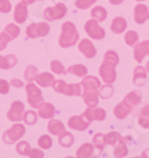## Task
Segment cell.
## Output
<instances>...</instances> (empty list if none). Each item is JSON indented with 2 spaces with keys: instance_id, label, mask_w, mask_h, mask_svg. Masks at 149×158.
<instances>
[{
  "instance_id": "cell-1",
  "label": "cell",
  "mask_w": 149,
  "mask_h": 158,
  "mask_svg": "<svg viewBox=\"0 0 149 158\" xmlns=\"http://www.w3.org/2000/svg\"><path fill=\"white\" fill-rule=\"evenodd\" d=\"M81 88H82V99L88 107H97L99 103V88H100V81L95 76H85L81 81Z\"/></svg>"
},
{
  "instance_id": "cell-2",
  "label": "cell",
  "mask_w": 149,
  "mask_h": 158,
  "mask_svg": "<svg viewBox=\"0 0 149 158\" xmlns=\"http://www.w3.org/2000/svg\"><path fill=\"white\" fill-rule=\"evenodd\" d=\"M61 30H62V32H61V36L59 40L60 47L63 49L74 47L79 40V32L75 27V25L72 22H66L62 24Z\"/></svg>"
},
{
  "instance_id": "cell-3",
  "label": "cell",
  "mask_w": 149,
  "mask_h": 158,
  "mask_svg": "<svg viewBox=\"0 0 149 158\" xmlns=\"http://www.w3.org/2000/svg\"><path fill=\"white\" fill-rule=\"evenodd\" d=\"M25 90H26V99H28L29 105L31 106L32 108H37L38 110L44 102L41 89L35 83L28 82V85L25 86Z\"/></svg>"
},
{
  "instance_id": "cell-4",
  "label": "cell",
  "mask_w": 149,
  "mask_h": 158,
  "mask_svg": "<svg viewBox=\"0 0 149 158\" xmlns=\"http://www.w3.org/2000/svg\"><path fill=\"white\" fill-rule=\"evenodd\" d=\"M99 75L102 76V80L105 83L112 85L117 79V73H116V64H113L110 61L104 60L102 65L99 68Z\"/></svg>"
},
{
  "instance_id": "cell-5",
  "label": "cell",
  "mask_w": 149,
  "mask_h": 158,
  "mask_svg": "<svg viewBox=\"0 0 149 158\" xmlns=\"http://www.w3.org/2000/svg\"><path fill=\"white\" fill-rule=\"evenodd\" d=\"M25 135V127L22 124H15L11 128L6 130L2 135V140L5 144H13L17 143Z\"/></svg>"
},
{
  "instance_id": "cell-6",
  "label": "cell",
  "mask_w": 149,
  "mask_h": 158,
  "mask_svg": "<svg viewBox=\"0 0 149 158\" xmlns=\"http://www.w3.org/2000/svg\"><path fill=\"white\" fill-rule=\"evenodd\" d=\"M50 31V26L48 23H32L30 24L26 30H25V33L29 38H38V37H44L47 36Z\"/></svg>"
},
{
  "instance_id": "cell-7",
  "label": "cell",
  "mask_w": 149,
  "mask_h": 158,
  "mask_svg": "<svg viewBox=\"0 0 149 158\" xmlns=\"http://www.w3.org/2000/svg\"><path fill=\"white\" fill-rule=\"evenodd\" d=\"M66 15H67V7L62 2L56 4L53 7H47L43 12L44 19H47L48 22H54V20L62 19Z\"/></svg>"
},
{
  "instance_id": "cell-8",
  "label": "cell",
  "mask_w": 149,
  "mask_h": 158,
  "mask_svg": "<svg viewBox=\"0 0 149 158\" xmlns=\"http://www.w3.org/2000/svg\"><path fill=\"white\" fill-rule=\"evenodd\" d=\"M84 30L86 31V33L93 40H100L105 37V30L99 25V22H97L95 19H90L87 20Z\"/></svg>"
},
{
  "instance_id": "cell-9",
  "label": "cell",
  "mask_w": 149,
  "mask_h": 158,
  "mask_svg": "<svg viewBox=\"0 0 149 158\" xmlns=\"http://www.w3.org/2000/svg\"><path fill=\"white\" fill-rule=\"evenodd\" d=\"M24 112H25L24 103L22 101H13L11 105V108L7 112V119L15 123H19L23 119Z\"/></svg>"
},
{
  "instance_id": "cell-10",
  "label": "cell",
  "mask_w": 149,
  "mask_h": 158,
  "mask_svg": "<svg viewBox=\"0 0 149 158\" xmlns=\"http://www.w3.org/2000/svg\"><path fill=\"white\" fill-rule=\"evenodd\" d=\"M84 118L86 119L88 123L91 121H102L106 118V112L103 108H97V107H88L86 111L81 114Z\"/></svg>"
},
{
  "instance_id": "cell-11",
  "label": "cell",
  "mask_w": 149,
  "mask_h": 158,
  "mask_svg": "<svg viewBox=\"0 0 149 158\" xmlns=\"http://www.w3.org/2000/svg\"><path fill=\"white\" fill-rule=\"evenodd\" d=\"M149 55V40H143L134 48V58L137 63H141L143 58Z\"/></svg>"
},
{
  "instance_id": "cell-12",
  "label": "cell",
  "mask_w": 149,
  "mask_h": 158,
  "mask_svg": "<svg viewBox=\"0 0 149 158\" xmlns=\"http://www.w3.org/2000/svg\"><path fill=\"white\" fill-rule=\"evenodd\" d=\"M134 19L137 24H144L149 19V8L148 6L138 4L134 10Z\"/></svg>"
},
{
  "instance_id": "cell-13",
  "label": "cell",
  "mask_w": 149,
  "mask_h": 158,
  "mask_svg": "<svg viewBox=\"0 0 149 158\" xmlns=\"http://www.w3.org/2000/svg\"><path fill=\"white\" fill-rule=\"evenodd\" d=\"M79 50H80V52L85 56V57H87V58H93V57H95V55H97V50H95V48H94L93 43L90 40H87V38L82 40L79 43Z\"/></svg>"
},
{
  "instance_id": "cell-14",
  "label": "cell",
  "mask_w": 149,
  "mask_h": 158,
  "mask_svg": "<svg viewBox=\"0 0 149 158\" xmlns=\"http://www.w3.org/2000/svg\"><path fill=\"white\" fill-rule=\"evenodd\" d=\"M68 126L71 127L72 130L85 131L90 126V123L82 115H74V117L69 118V120H68Z\"/></svg>"
},
{
  "instance_id": "cell-15",
  "label": "cell",
  "mask_w": 149,
  "mask_h": 158,
  "mask_svg": "<svg viewBox=\"0 0 149 158\" xmlns=\"http://www.w3.org/2000/svg\"><path fill=\"white\" fill-rule=\"evenodd\" d=\"M147 69L142 65H137L134 70V77H133V83L135 86L142 87L146 82H147Z\"/></svg>"
},
{
  "instance_id": "cell-16",
  "label": "cell",
  "mask_w": 149,
  "mask_h": 158,
  "mask_svg": "<svg viewBox=\"0 0 149 158\" xmlns=\"http://www.w3.org/2000/svg\"><path fill=\"white\" fill-rule=\"evenodd\" d=\"M131 110H133V107H131L129 103H126L124 100H122V101L115 107L113 114H115V117H116L117 119L123 120V119H125L126 117L130 114Z\"/></svg>"
},
{
  "instance_id": "cell-17",
  "label": "cell",
  "mask_w": 149,
  "mask_h": 158,
  "mask_svg": "<svg viewBox=\"0 0 149 158\" xmlns=\"http://www.w3.org/2000/svg\"><path fill=\"white\" fill-rule=\"evenodd\" d=\"M28 5L24 4L23 1H20L19 4H17L16 8H15V13H13V18L16 20V23L23 24L26 18H28Z\"/></svg>"
},
{
  "instance_id": "cell-18",
  "label": "cell",
  "mask_w": 149,
  "mask_h": 158,
  "mask_svg": "<svg viewBox=\"0 0 149 158\" xmlns=\"http://www.w3.org/2000/svg\"><path fill=\"white\" fill-rule=\"evenodd\" d=\"M128 23L123 17H116L111 23V31L116 35H121L126 30Z\"/></svg>"
},
{
  "instance_id": "cell-19",
  "label": "cell",
  "mask_w": 149,
  "mask_h": 158,
  "mask_svg": "<svg viewBox=\"0 0 149 158\" xmlns=\"http://www.w3.org/2000/svg\"><path fill=\"white\" fill-rule=\"evenodd\" d=\"M55 115V107L49 102H43L38 108V117L42 119H53Z\"/></svg>"
},
{
  "instance_id": "cell-20",
  "label": "cell",
  "mask_w": 149,
  "mask_h": 158,
  "mask_svg": "<svg viewBox=\"0 0 149 158\" xmlns=\"http://www.w3.org/2000/svg\"><path fill=\"white\" fill-rule=\"evenodd\" d=\"M17 63H18V60H17L16 55H13V54L6 56L0 55V69L7 70V69L13 68Z\"/></svg>"
},
{
  "instance_id": "cell-21",
  "label": "cell",
  "mask_w": 149,
  "mask_h": 158,
  "mask_svg": "<svg viewBox=\"0 0 149 158\" xmlns=\"http://www.w3.org/2000/svg\"><path fill=\"white\" fill-rule=\"evenodd\" d=\"M35 81L38 83V86H41V87H51L54 85V82H55V79L50 73L46 71V73L38 74Z\"/></svg>"
},
{
  "instance_id": "cell-22",
  "label": "cell",
  "mask_w": 149,
  "mask_h": 158,
  "mask_svg": "<svg viewBox=\"0 0 149 158\" xmlns=\"http://www.w3.org/2000/svg\"><path fill=\"white\" fill-rule=\"evenodd\" d=\"M47 128L49 133L55 135H61L63 131H66V127H64V125L62 124V121L56 120V119H51V120L49 121Z\"/></svg>"
},
{
  "instance_id": "cell-23",
  "label": "cell",
  "mask_w": 149,
  "mask_h": 158,
  "mask_svg": "<svg viewBox=\"0 0 149 158\" xmlns=\"http://www.w3.org/2000/svg\"><path fill=\"white\" fill-rule=\"evenodd\" d=\"M126 155H128V148H126L124 139L122 137L113 145V156L121 158V157H125Z\"/></svg>"
},
{
  "instance_id": "cell-24",
  "label": "cell",
  "mask_w": 149,
  "mask_h": 158,
  "mask_svg": "<svg viewBox=\"0 0 149 158\" xmlns=\"http://www.w3.org/2000/svg\"><path fill=\"white\" fill-rule=\"evenodd\" d=\"M93 151H94V145L93 144H90V143H85L82 144L77 151V157L79 158H88L93 156Z\"/></svg>"
},
{
  "instance_id": "cell-25",
  "label": "cell",
  "mask_w": 149,
  "mask_h": 158,
  "mask_svg": "<svg viewBox=\"0 0 149 158\" xmlns=\"http://www.w3.org/2000/svg\"><path fill=\"white\" fill-rule=\"evenodd\" d=\"M81 93H82L81 85H78V83H69V85L66 83L62 90V94L67 96H79L81 95Z\"/></svg>"
},
{
  "instance_id": "cell-26",
  "label": "cell",
  "mask_w": 149,
  "mask_h": 158,
  "mask_svg": "<svg viewBox=\"0 0 149 158\" xmlns=\"http://www.w3.org/2000/svg\"><path fill=\"white\" fill-rule=\"evenodd\" d=\"M141 100H142V96H141V93H140L138 90H133V92L128 93V95L124 98V101H125L126 103H129L133 108L135 106L140 105V103H141Z\"/></svg>"
},
{
  "instance_id": "cell-27",
  "label": "cell",
  "mask_w": 149,
  "mask_h": 158,
  "mask_svg": "<svg viewBox=\"0 0 149 158\" xmlns=\"http://www.w3.org/2000/svg\"><path fill=\"white\" fill-rule=\"evenodd\" d=\"M59 143L62 148H71L74 143V135L67 131H63L61 135H59Z\"/></svg>"
},
{
  "instance_id": "cell-28",
  "label": "cell",
  "mask_w": 149,
  "mask_h": 158,
  "mask_svg": "<svg viewBox=\"0 0 149 158\" xmlns=\"http://www.w3.org/2000/svg\"><path fill=\"white\" fill-rule=\"evenodd\" d=\"M91 16H92L93 19H95L97 22L100 23V22H104L106 19L107 12H106V10L103 7V6H95L91 11Z\"/></svg>"
},
{
  "instance_id": "cell-29",
  "label": "cell",
  "mask_w": 149,
  "mask_h": 158,
  "mask_svg": "<svg viewBox=\"0 0 149 158\" xmlns=\"http://www.w3.org/2000/svg\"><path fill=\"white\" fill-rule=\"evenodd\" d=\"M67 73L73 74V75H77L79 77H85L87 75V73H88V69H87L85 65H82V64H74V65H71L67 69Z\"/></svg>"
},
{
  "instance_id": "cell-30",
  "label": "cell",
  "mask_w": 149,
  "mask_h": 158,
  "mask_svg": "<svg viewBox=\"0 0 149 158\" xmlns=\"http://www.w3.org/2000/svg\"><path fill=\"white\" fill-rule=\"evenodd\" d=\"M138 124L143 128H149V105L143 106L138 115Z\"/></svg>"
},
{
  "instance_id": "cell-31",
  "label": "cell",
  "mask_w": 149,
  "mask_h": 158,
  "mask_svg": "<svg viewBox=\"0 0 149 158\" xmlns=\"http://www.w3.org/2000/svg\"><path fill=\"white\" fill-rule=\"evenodd\" d=\"M4 32L10 37V40H13L15 38H17V37L19 36L20 29L17 26L16 24H7L6 27H5V30H4Z\"/></svg>"
},
{
  "instance_id": "cell-32",
  "label": "cell",
  "mask_w": 149,
  "mask_h": 158,
  "mask_svg": "<svg viewBox=\"0 0 149 158\" xmlns=\"http://www.w3.org/2000/svg\"><path fill=\"white\" fill-rule=\"evenodd\" d=\"M38 75V69L35 67V65H28L26 69L24 71V77L28 82H32L35 81L36 77Z\"/></svg>"
},
{
  "instance_id": "cell-33",
  "label": "cell",
  "mask_w": 149,
  "mask_h": 158,
  "mask_svg": "<svg viewBox=\"0 0 149 158\" xmlns=\"http://www.w3.org/2000/svg\"><path fill=\"white\" fill-rule=\"evenodd\" d=\"M124 40L129 47H135L138 42V33L136 31H128L124 35Z\"/></svg>"
},
{
  "instance_id": "cell-34",
  "label": "cell",
  "mask_w": 149,
  "mask_h": 158,
  "mask_svg": "<svg viewBox=\"0 0 149 158\" xmlns=\"http://www.w3.org/2000/svg\"><path fill=\"white\" fill-rule=\"evenodd\" d=\"M16 150L20 156H30L31 148H30V145H29L28 142H19L17 144Z\"/></svg>"
},
{
  "instance_id": "cell-35",
  "label": "cell",
  "mask_w": 149,
  "mask_h": 158,
  "mask_svg": "<svg viewBox=\"0 0 149 158\" xmlns=\"http://www.w3.org/2000/svg\"><path fill=\"white\" fill-rule=\"evenodd\" d=\"M50 69H51V71H53L54 74H57V75L67 74V70H66V68L63 67V64L61 63L60 61H57V60L51 61V63H50Z\"/></svg>"
},
{
  "instance_id": "cell-36",
  "label": "cell",
  "mask_w": 149,
  "mask_h": 158,
  "mask_svg": "<svg viewBox=\"0 0 149 158\" xmlns=\"http://www.w3.org/2000/svg\"><path fill=\"white\" fill-rule=\"evenodd\" d=\"M37 113L33 111H26L24 112L23 114V120L25 121V124L28 125H35L37 121Z\"/></svg>"
},
{
  "instance_id": "cell-37",
  "label": "cell",
  "mask_w": 149,
  "mask_h": 158,
  "mask_svg": "<svg viewBox=\"0 0 149 158\" xmlns=\"http://www.w3.org/2000/svg\"><path fill=\"white\" fill-rule=\"evenodd\" d=\"M37 143H38L39 148H41V149H44V150L50 149L51 145H53V140H51V138L48 135H42V137H39V139Z\"/></svg>"
},
{
  "instance_id": "cell-38",
  "label": "cell",
  "mask_w": 149,
  "mask_h": 158,
  "mask_svg": "<svg viewBox=\"0 0 149 158\" xmlns=\"http://www.w3.org/2000/svg\"><path fill=\"white\" fill-rule=\"evenodd\" d=\"M93 145L99 151H103L104 146H105V135L103 133H97L93 137Z\"/></svg>"
},
{
  "instance_id": "cell-39",
  "label": "cell",
  "mask_w": 149,
  "mask_h": 158,
  "mask_svg": "<svg viewBox=\"0 0 149 158\" xmlns=\"http://www.w3.org/2000/svg\"><path fill=\"white\" fill-rule=\"evenodd\" d=\"M113 94V87L106 83V86H100L99 88V95L102 96L103 99H109L111 98V95Z\"/></svg>"
},
{
  "instance_id": "cell-40",
  "label": "cell",
  "mask_w": 149,
  "mask_h": 158,
  "mask_svg": "<svg viewBox=\"0 0 149 158\" xmlns=\"http://www.w3.org/2000/svg\"><path fill=\"white\" fill-rule=\"evenodd\" d=\"M104 60L110 61V62H112V63L116 64V65L119 63V57H118V54L117 52H115L113 50H109V51H106V52H105V55H104Z\"/></svg>"
},
{
  "instance_id": "cell-41",
  "label": "cell",
  "mask_w": 149,
  "mask_h": 158,
  "mask_svg": "<svg viewBox=\"0 0 149 158\" xmlns=\"http://www.w3.org/2000/svg\"><path fill=\"white\" fill-rule=\"evenodd\" d=\"M119 138H122V135L117 132H110L107 135H105V144L107 145H115V143L117 142Z\"/></svg>"
},
{
  "instance_id": "cell-42",
  "label": "cell",
  "mask_w": 149,
  "mask_h": 158,
  "mask_svg": "<svg viewBox=\"0 0 149 158\" xmlns=\"http://www.w3.org/2000/svg\"><path fill=\"white\" fill-rule=\"evenodd\" d=\"M97 0H77L75 1V6L80 10H86V8L91 7Z\"/></svg>"
},
{
  "instance_id": "cell-43",
  "label": "cell",
  "mask_w": 149,
  "mask_h": 158,
  "mask_svg": "<svg viewBox=\"0 0 149 158\" xmlns=\"http://www.w3.org/2000/svg\"><path fill=\"white\" fill-rule=\"evenodd\" d=\"M8 42H11V40H10V37H8L7 35L5 32L0 33V51L4 50V49H6Z\"/></svg>"
},
{
  "instance_id": "cell-44",
  "label": "cell",
  "mask_w": 149,
  "mask_h": 158,
  "mask_svg": "<svg viewBox=\"0 0 149 158\" xmlns=\"http://www.w3.org/2000/svg\"><path fill=\"white\" fill-rule=\"evenodd\" d=\"M11 11V2L8 0H0V13H8Z\"/></svg>"
},
{
  "instance_id": "cell-45",
  "label": "cell",
  "mask_w": 149,
  "mask_h": 158,
  "mask_svg": "<svg viewBox=\"0 0 149 158\" xmlns=\"http://www.w3.org/2000/svg\"><path fill=\"white\" fill-rule=\"evenodd\" d=\"M64 86H66V82L63 80H57V81L55 80V82H54V85L51 87H53V89L55 90L56 93H61L62 94V90Z\"/></svg>"
},
{
  "instance_id": "cell-46",
  "label": "cell",
  "mask_w": 149,
  "mask_h": 158,
  "mask_svg": "<svg viewBox=\"0 0 149 158\" xmlns=\"http://www.w3.org/2000/svg\"><path fill=\"white\" fill-rule=\"evenodd\" d=\"M10 92V83L6 80H0V94H7Z\"/></svg>"
},
{
  "instance_id": "cell-47",
  "label": "cell",
  "mask_w": 149,
  "mask_h": 158,
  "mask_svg": "<svg viewBox=\"0 0 149 158\" xmlns=\"http://www.w3.org/2000/svg\"><path fill=\"white\" fill-rule=\"evenodd\" d=\"M29 157L42 158V157H44V153H43L41 150H38V149H31V152H30V156H29Z\"/></svg>"
},
{
  "instance_id": "cell-48",
  "label": "cell",
  "mask_w": 149,
  "mask_h": 158,
  "mask_svg": "<svg viewBox=\"0 0 149 158\" xmlns=\"http://www.w3.org/2000/svg\"><path fill=\"white\" fill-rule=\"evenodd\" d=\"M10 85L13 86V87H17V88H20L24 86L23 81H20L19 79H12L11 80V82H10Z\"/></svg>"
},
{
  "instance_id": "cell-49",
  "label": "cell",
  "mask_w": 149,
  "mask_h": 158,
  "mask_svg": "<svg viewBox=\"0 0 149 158\" xmlns=\"http://www.w3.org/2000/svg\"><path fill=\"white\" fill-rule=\"evenodd\" d=\"M109 1H110L111 5H121L124 0H109Z\"/></svg>"
},
{
  "instance_id": "cell-50",
  "label": "cell",
  "mask_w": 149,
  "mask_h": 158,
  "mask_svg": "<svg viewBox=\"0 0 149 158\" xmlns=\"http://www.w3.org/2000/svg\"><path fill=\"white\" fill-rule=\"evenodd\" d=\"M24 4H26V5H31V4H33L36 0H22Z\"/></svg>"
},
{
  "instance_id": "cell-51",
  "label": "cell",
  "mask_w": 149,
  "mask_h": 158,
  "mask_svg": "<svg viewBox=\"0 0 149 158\" xmlns=\"http://www.w3.org/2000/svg\"><path fill=\"white\" fill-rule=\"evenodd\" d=\"M142 157H149V150L144 151V152L142 153Z\"/></svg>"
},
{
  "instance_id": "cell-52",
  "label": "cell",
  "mask_w": 149,
  "mask_h": 158,
  "mask_svg": "<svg viewBox=\"0 0 149 158\" xmlns=\"http://www.w3.org/2000/svg\"><path fill=\"white\" fill-rule=\"evenodd\" d=\"M146 69H147V71L149 73V62L147 63V65H146Z\"/></svg>"
},
{
  "instance_id": "cell-53",
  "label": "cell",
  "mask_w": 149,
  "mask_h": 158,
  "mask_svg": "<svg viewBox=\"0 0 149 158\" xmlns=\"http://www.w3.org/2000/svg\"><path fill=\"white\" fill-rule=\"evenodd\" d=\"M136 1H138V2H141V1H144V0H136Z\"/></svg>"
},
{
  "instance_id": "cell-54",
  "label": "cell",
  "mask_w": 149,
  "mask_h": 158,
  "mask_svg": "<svg viewBox=\"0 0 149 158\" xmlns=\"http://www.w3.org/2000/svg\"><path fill=\"white\" fill-rule=\"evenodd\" d=\"M39 1H43V0H39Z\"/></svg>"
}]
</instances>
